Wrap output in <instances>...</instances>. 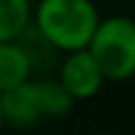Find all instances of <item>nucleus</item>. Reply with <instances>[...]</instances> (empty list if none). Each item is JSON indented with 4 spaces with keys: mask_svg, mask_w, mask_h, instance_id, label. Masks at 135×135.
Listing matches in <instances>:
<instances>
[{
    "mask_svg": "<svg viewBox=\"0 0 135 135\" xmlns=\"http://www.w3.org/2000/svg\"><path fill=\"white\" fill-rule=\"evenodd\" d=\"M102 17L93 0H38L33 24L62 52L90 45Z\"/></svg>",
    "mask_w": 135,
    "mask_h": 135,
    "instance_id": "nucleus-1",
    "label": "nucleus"
},
{
    "mask_svg": "<svg viewBox=\"0 0 135 135\" xmlns=\"http://www.w3.org/2000/svg\"><path fill=\"white\" fill-rule=\"evenodd\" d=\"M88 47L109 83L135 78V19L126 14L102 17Z\"/></svg>",
    "mask_w": 135,
    "mask_h": 135,
    "instance_id": "nucleus-2",
    "label": "nucleus"
},
{
    "mask_svg": "<svg viewBox=\"0 0 135 135\" xmlns=\"http://www.w3.org/2000/svg\"><path fill=\"white\" fill-rule=\"evenodd\" d=\"M57 78L69 88V93L78 102L93 100L107 83V76H104L100 62L95 59V55L90 52V47L64 52V57L57 66Z\"/></svg>",
    "mask_w": 135,
    "mask_h": 135,
    "instance_id": "nucleus-3",
    "label": "nucleus"
},
{
    "mask_svg": "<svg viewBox=\"0 0 135 135\" xmlns=\"http://www.w3.org/2000/svg\"><path fill=\"white\" fill-rule=\"evenodd\" d=\"M0 97H2V114H5L7 128L26 131V128H33L40 121H45L43 109H40V100H38L36 76L17 88L0 93Z\"/></svg>",
    "mask_w": 135,
    "mask_h": 135,
    "instance_id": "nucleus-4",
    "label": "nucleus"
},
{
    "mask_svg": "<svg viewBox=\"0 0 135 135\" xmlns=\"http://www.w3.org/2000/svg\"><path fill=\"white\" fill-rule=\"evenodd\" d=\"M33 76V64L21 40H0V93L21 85Z\"/></svg>",
    "mask_w": 135,
    "mask_h": 135,
    "instance_id": "nucleus-5",
    "label": "nucleus"
},
{
    "mask_svg": "<svg viewBox=\"0 0 135 135\" xmlns=\"http://www.w3.org/2000/svg\"><path fill=\"white\" fill-rule=\"evenodd\" d=\"M36 88H38V100H40V109L45 119H64L71 114V109L78 102L69 93V88L57 78V74L36 76Z\"/></svg>",
    "mask_w": 135,
    "mask_h": 135,
    "instance_id": "nucleus-6",
    "label": "nucleus"
},
{
    "mask_svg": "<svg viewBox=\"0 0 135 135\" xmlns=\"http://www.w3.org/2000/svg\"><path fill=\"white\" fill-rule=\"evenodd\" d=\"M19 40H21V45H24V50H26V55H28V59L33 64V74L36 76H52V74H57V66H59L64 52L57 50L36 28V24H31V28Z\"/></svg>",
    "mask_w": 135,
    "mask_h": 135,
    "instance_id": "nucleus-7",
    "label": "nucleus"
},
{
    "mask_svg": "<svg viewBox=\"0 0 135 135\" xmlns=\"http://www.w3.org/2000/svg\"><path fill=\"white\" fill-rule=\"evenodd\" d=\"M31 0H0V40H19L33 24Z\"/></svg>",
    "mask_w": 135,
    "mask_h": 135,
    "instance_id": "nucleus-8",
    "label": "nucleus"
},
{
    "mask_svg": "<svg viewBox=\"0 0 135 135\" xmlns=\"http://www.w3.org/2000/svg\"><path fill=\"white\" fill-rule=\"evenodd\" d=\"M2 128H7V123H5V114H2V97H0V131Z\"/></svg>",
    "mask_w": 135,
    "mask_h": 135,
    "instance_id": "nucleus-9",
    "label": "nucleus"
}]
</instances>
